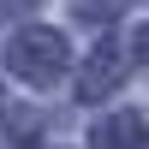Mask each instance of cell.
<instances>
[{
    "label": "cell",
    "instance_id": "cell-3",
    "mask_svg": "<svg viewBox=\"0 0 149 149\" xmlns=\"http://www.w3.org/2000/svg\"><path fill=\"white\" fill-rule=\"evenodd\" d=\"M113 84H119V60H113V48H102V54L90 60V78H84L78 90H84V95H107Z\"/></svg>",
    "mask_w": 149,
    "mask_h": 149
},
{
    "label": "cell",
    "instance_id": "cell-2",
    "mask_svg": "<svg viewBox=\"0 0 149 149\" xmlns=\"http://www.w3.org/2000/svg\"><path fill=\"white\" fill-rule=\"evenodd\" d=\"M95 149H143V125H137V113L102 125V131H95Z\"/></svg>",
    "mask_w": 149,
    "mask_h": 149
},
{
    "label": "cell",
    "instance_id": "cell-1",
    "mask_svg": "<svg viewBox=\"0 0 149 149\" xmlns=\"http://www.w3.org/2000/svg\"><path fill=\"white\" fill-rule=\"evenodd\" d=\"M12 60L24 66L30 84H54V72L66 66V48H60V36H48V30H24L18 42H12Z\"/></svg>",
    "mask_w": 149,
    "mask_h": 149
}]
</instances>
